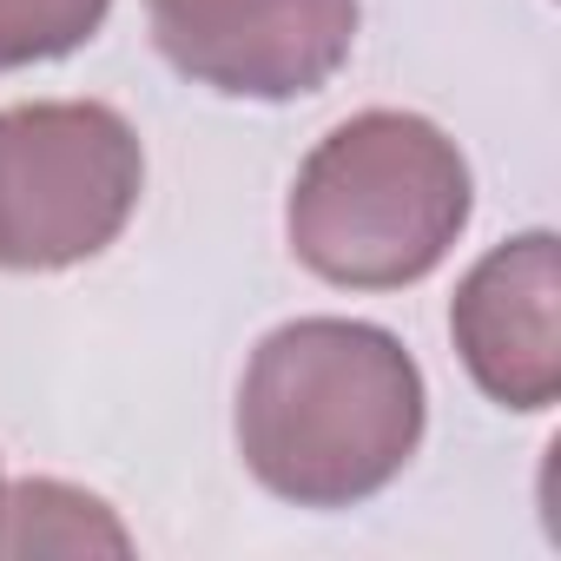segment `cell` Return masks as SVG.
<instances>
[{
  "label": "cell",
  "instance_id": "6da1fadb",
  "mask_svg": "<svg viewBox=\"0 0 561 561\" xmlns=\"http://www.w3.org/2000/svg\"><path fill=\"white\" fill-rule=\"evenodd\" d=\"M430 423V390L397 331L364 318L277 324L238 383V456L291 508L383 495Z\"/></svg>",
  "mask_w": 561,
  "mask_h": 561
},
{
  "label": "cell",
  "instance_id": "7a4b0ae2",
  "mask_svg": "<svg viewBox=\"0 0 561 561\" xmlns=\"http://www.w3.org/2000/svg\"><path fill=\"white\" fill-rule=\"evenodd\" d=\"M476 211L462 146L397 106H370L331 126L298 165L285 238L305 271L344 291H403L456 251Z\"/></svg>",
  "mask_w": 561,
  "mask_h": 561
},
{
  "label": "cell",
  "instance_id": "3957f363",
  "mask_svg": "<svg viewBox=\"0 0 561 561\" xmlns=\"http://www.w3.org/2000/svg\"><path fill=\"white\" fill-rule=\"evenodd\" d=\"M146 146L106 100L0 106V271L100 257L139 211Z\"/></svg>",
  "mask_w": 561,
  "mask_h": 561
},
{
  "label": "cell",
  "instance_id": "277c9868",
  "mask_svg": "<svg viewBox=\"0 0 561 561\" xmlns=\"http://www.w3.org/2000/svg\"><path fill=\"white\" fill-rule=\"evenodd\" d=\"M146 21L192 87L285 106L344 73L364 0H146Z\"/></svg>",
  "mask_w": 561,
  "mask_h": 561
},
{
  "label": "cell",
  "instance_id": "5b68a950",
  "mask_svg": "<svg viewBox=\"0 0 561 561\" xmlns=\"http://www.w3.org/2000/svg\"><path fill=\"white\" fill-rule=\"evenodd\" d=\"M449 337L489 403L535 416L561 397V251H554V231H522L469 264V277L449 298Z\"/></svg>",
  "mask_w": 561,
  "mask_h": 561
},
{
  "label": "cell",
  "instance_id": "8992f818",
  "mask_svg": "<svg viewBox=\"0 0 561 561\" xmlns=\"http://www.w3.org/2000/svg\"><path fill=\"white\" fill-rule=\"evenodd\" d=\"M126 554L133 535L119 528V515L54 476H27L0 495V554Z\"/></svg>",
  "mask_w": 561,
  "mask_h": 561
},
{
  "label": "cell",
  "instance_id": "52a82bcc",
  "mask_svg": "<svg viewBox=\"0 0 561 561\" xmlns=\"http://www.w3.org/2000/svg\"><path fill=\"white\" fill-rule=\"evenodd\" d=\"M113 14V0H0V73L80 54Z\"/></svg>",
  "mask_w": 561,
  "mask_h": 561
},
{
  "label": "cell",
  "instance_id": "ba28073f",
  "mask_svg": "<svg viewBox=\"0 0 561 561\" xmlns=\"http://www.w3.org/2000/svg\"><path fill=\"white\" fill-rule=\"evenodd\" d=\"M0 495H8V482H0Z\"/></svg>",
  "mask_w": 561,
  "mask_h": 561
}]
</instances>
